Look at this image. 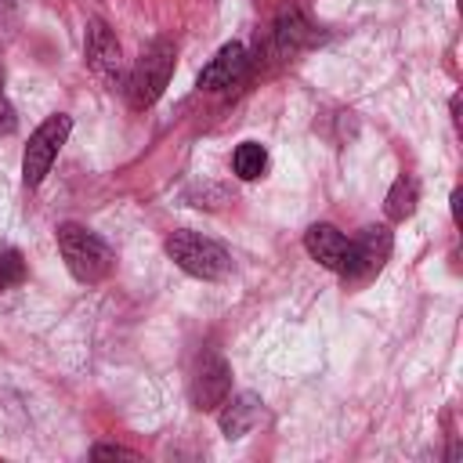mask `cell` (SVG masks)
<instances>
[{"instance_id":"cell-1","label":"cell","mask_w":463,"mask_h":463,"mask_svg":"<svg viewBox=\"0 0 463 463\" xmlns=\"http://www.w3.org/2000/svg\"><path fill=\"white\" fill-rule=\"evenodd\" d=\"M58 250L65 257V268L72 271L76 282H101L112 271V250L101 235H94L90 228L65 221L58 224Z\"/></svg>"},{"instance_id":"cell-2","label":"cell","mask_w":463,"mask_h":463,"mask_svg":"<svg viewBox=\"0 0 463 463\" xmlns=\"http://www.w3.org/2000/svg\"><path fill=\"white\" fill-rule=\"evenodd\" d=\"M174 58H177V51H174V40H166V36L152 40L141 51V58L134 61V69L127 72V83H123L134 109H148L159 101V94L166 90V83L174 76Z\"/></svg>"},{"instance_id":"cell-3","label":"cell","mask_w":463,"mask_h":463,"mask_svg":"<svg viewBox=\"0 0 463 463\" xmlns=\"http://www.w3.org/2000/svg\"><path fill=\"white\" fill-rule=\"evenodd\" d=\"M166 257L192 279H203V282H213V279H224L232 271V257L221 242L199 235V232H174L166 239Z\"/></svg>"},{"instance_id":"cell-4","label":"cell","mask_w":463,"mask_h":463,"mask_svg":"<svg viewBox=\"0 0 463 463\" xmlns=\"http://www.w3.org/2000/svg\"><path fill=\"white\" fill-rule=\"evenodd\" d=\"M69 134H72V116H65V112L47 116V119L29 134V145H25V152H22V181H25L29 188H36V184L47 177V170H51V163L58 159V152H61V145L69 141Z\"/></svg>"},{"instance_id":"cell-5","label":"cell","mask_w":463,"mask_h":463,"mask_svg":"<svg viewBox=\"0 0 463 463\" xmlns=\"http://www.w3.org/2000/svg\"><path fill=\"white\" fill-rule=\"evenodd\" d=\"M83 54H87L90 72H94L101 83H109V87H123V83H127L123 47H119L116 33H112L101 18H90V22H87V43H83Z\"/></svg>"},{"instance_id":"cell-6","label":"cell","mask_w":463,"mask_h":463,"mask_svg":"<svg viewBox=\"0 0 463 463\" xmlns=\"http://www.w3.org/2000/svg\"><path fill=\"white\" fill-rule=\"evenodd\" d=\"M304 250L311 253V260H318L322 268H329V271H336V275H351V268H354V250H351V239L340 232V228H333V224H311L307 232H304Z\"/></svg>"},{"instance_id":"cell-7","label":"cell","mask_w":463,"mask_h":463,"mask_svg":"<svg viewBox=\"0 0 463 463\" xmlns=\"http://www.w3.org/2000/svg\"><path fill=\"white\" fill-rule=\"evenodd\" d=\"M351 250H354V268H351L347 279H369L391 260L394 235H391L387 224H369L351 239Z\"/></svg>"},{"instance_id":"cell-8","label":"cell","mask_w":463,"mask_h":463,"mask_svg":"<svg viewBox=\"0 0 463 463\" xmlns=\"http://www.w3.org/2000/svg\"><path fill=\"white\" fill-rule=\"evenodd\" d=\"M232 394V369L221 354H206L192 376V405L195 409H217Z\"/></svg>"},{"instance_id":"cell-9","label":"cell","mask_w":463,"mask_h":463,"mask_svg":"<svg viewBox=\"0 0 463 463\" xmlns=\"http://www.w3.org/2000/svg\"><path fill=\"white\" fill-rule=\"evenodd\" d=\"M246 47L242 43H224L206 65H203V72H199V87L203 90H224V87H232V83H239L242 80V72H246Z\"/></svg>"},{"instance_id":"cell-10","label":"cell","mask_w":463,"mask_h":463,"mask_svg":"<svg viewBox=\"0 0 463 463\" xmlns=\"http://www.w3.org/2000/svg\"><path fill=\"white\" fill-rule=\"evenodd\" d=\"M217 409H221L217 423H221L224 438H242V434H250V430L260 423V416H264V402H260L253 391L232 394V398H224Z\"/></svg>"},{"instance_id":"cell-11","label":"cell","mask_w":463,"mask_h":463,"mask_svg":"<svg viewBox=\"0 0 463 463\" xmlns=\"http://www.w3.org/2000/svg\"><path fill=\"white\" fill-rule=\"evenodd\" d=\"M311 25L300 18V11H282L275 22V43L282 54H297L304 43H311Z\"/></svg>"},{"instance_id":"cell-12","label":"cell","mask_w":463,"mask_h":463,"mask_svg":"<svg viewBox=\"0 0 463 463\" xmlns=\"http://www.w3.org/2000/svg\"><path fill=\"white\" fill-rule=\"evenodd\" d=\"M416 203H420V184H416L412 174H402V177L391 184V192H387V199H383V210H387L391 221H405V217L416 213Z\"/></svg>"},{"instance_id":"cell-13","label":"cell","mask_w":463,"mask_h":463,"mask_svg":"<svg viewBox=\"0 0 463 463\" xmlns=\"http://www.w3.org/2000/svg\"><path fill=\"white\" fill-rule=\"evenodd\" d=\"M232 170L235 177L242 181H257L264 170H268V148L260 141H242L235 152H232Z\"/></svg>"},{"instance_id":"cell-14","label":"cell","mask_w":463,"mask_h":463,"mask_svg":"<svg viewBox=\"0 0 463 463\" xmlns=\"http://www.w3.org/2000/svg\"><path fill=\"white\" fill-rule=\"evenodd\" d=\"M22 279H25V260H22V253H18V250H4V253H0V293L11 289V286H18Z\"/></svg>"},{"instance_id":"cell-15","label":"cell","mask_w":463,"mask_h":463,"mask_svg":"<svg viewBox=\"0 0 463 463\" xmlns=\"http://www.w3.org/2000/svg\"><path fill=\"white\" fill-rule=\"evenodd\" d=\"M14 127H18V116H14V105L4 94V69H0V134H14Z\"/></svg>"},{"instance_id":"cell-16","label":"cell","mask_w":463,"mask_h":463,"mask_svg":"<svg viewBox=\"0 0 463 463\" xmlns=\"http://www.w3.org/2000/svg\"><path fill=\"white\" fill-rule=\"evenodd\" d=\"M90 456L94 459H141L134 449H123V445H94Z\"/></svg>"}]
</instances>
